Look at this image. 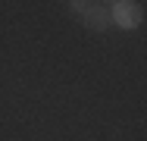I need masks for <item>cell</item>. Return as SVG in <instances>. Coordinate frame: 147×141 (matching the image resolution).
I'll return each instance as SVG.
<instances>
[{
  "label": "cell",
  "mask_w": 147,
  "mask_h": 141,
  "mask_svg": "<svg viewBox=\"0 0 147 141\" xmlns=\"http://www.w3.org/2000/svg\"><path fill=\"white\" fill-rule=\"evenodd\" d=\"M141 19H144V13H141V6L135 0H116V3H110V22L113 25L131 31V28L141 25Z\"/></svg>",
  "instance_id": "obj_1"
},
{
  "label": "cell",
  "mask_w": 147,
  "mask_h": 141,
  "mask_svg": "<svg viewBox=\"0 0 147 141\" xmlns=\"http://www.w3.org/2000/svg\"><path fill=\"white\" fill-rule=\"evenodd\" d=\"M78 19H82L85 28H91V31H107V28L113 25V22H110V6H103V3H91Z\"/></svg>",
  "instance_id": "obj_2"
},
{
  "label": "cell",
  "mask_w": 147,
  "mask_h": 141,
  "mask_svg": "<svg viewBox=\"0 0 147 141\" xmlns=\"http://www.w3.org/2000/svg\"><path fill=\"white\" fill-rule=\"evenodd\" d=\"M66 6H69V13L82 16V13H85V9L91 6V0H66Z\"/></svg>",
  "instance_id": "obj_3"
},
{
  "label": "cell",
  "mask_w": 147,
  "mask_h": 141,
  "mask_svg": "<svg viewBox=\"0 0 147 141\" xmlns=\"http://www.w3.org/2000/svg\"><path fill=\"white\" fill-rule=\"evenodd\" d=\"M97 3H103V6H107V3H116V0H97Z\"/></svg>",
  "instance_id": "obj_4"
}]
</instances>
